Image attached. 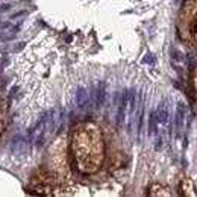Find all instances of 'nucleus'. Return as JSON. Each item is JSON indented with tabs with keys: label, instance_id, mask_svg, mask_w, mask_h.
I'll use <instances>...</instances> for the list:
<instances>
[{
	"label": "nucleus",
	"instance_id": "f257e3e1",
	"mask_svg": "<svg viewBox=\"0 0 197 197\" xmlns=\"http://www.w3.org/2000/svg\"><path fill=\"white\" fill-rule=\"evenodd\" d=\"M71 150L74 164L82 173H95L105 155L102 132L94 123H82L74 128Z\"/></svg>",
	"mask_w": 197,
	"mask_h": 197
},
{
	"label": "nucleus",
	"instance_id": "f03ea898",
	"mask_svg": "<svg viewBox=\"0 0 197 197\" xmlns=\"http://www.w3.org/2000/svg\"><path fill=\"white\" fill-rule=\"evenodd\" d=\"M147 195H162V197H170L171 195V192L165 188V186H162V185H158V183H155V185H152L150 188H149V191H147Z\"/></svg>",
	"mask_w": 197,
	"mask_h": 197
},
{
	"label": "nucleus",
	"instance_id": "7ed1b4c3",
	"mask_svg": "<svg viewBox=\"0 0 197 197\" xmlns=\"http://www.w3.org/2000/svg\"><path fill=\"white\" fill-rule=\"evenodd\" d=\"M182 194L183 195H195V191H194V186H192V182L189 179H183L182 180Z\"/></svg>",
	"mask_w": 197,
	"mask_h": 197
},
{
	"label": "nucleus",
	"instance_id": "20e7f679",
	"mask_svg": "<svg viewBox=\"0 0 197 197\" xmlns=\"http://www.w3.org/2000/svg\"><path fill=\"white\" fill-rule=\"evenodd\" d=\"M191 35H192L194 40L197 41V15H195V18H194L192 23H191Z\"/></svg>",
	"mask_w": 197,
	"mask_h": 197
},
{
	"label": "nucleus",
	"instance_id": "39448f33",
	"mask_svg": "<svg viewBox=\"0 0 197 197\" xmlns=\"http://www.w3.org/2000/svg\"><path fill=\"white\" fill-rule=\"evenodd\" d=\"M2 131H3V124L0 123V134H2Z\"/></svg>",
	"mask_w": 197,
	"mask_h": 197
},
{
	"label": "nucleus",
	"instance_id": "423d86ee",
	"mask_svg": "<svg viewBox=\"0 0 197 197\" xmlns=\"http://www.w3.org/2000/svg\"><path fill=\"white\" fill-rule=\"evenodd\" d=\"M195 89H197V73H195Z\"/></svg>",
	"mask_w": 197,
	"mask_h": 197
}]
</instances>
